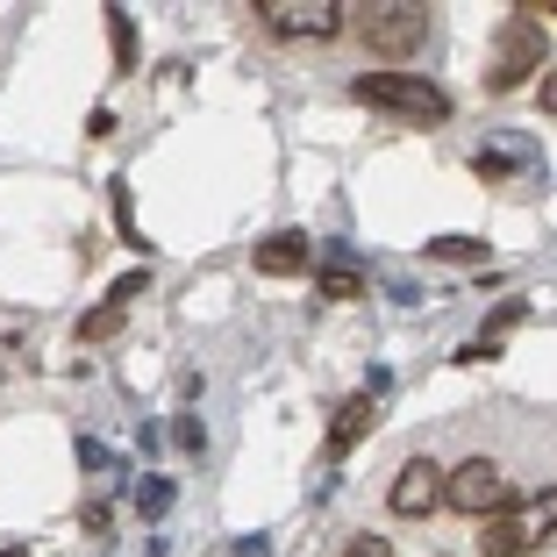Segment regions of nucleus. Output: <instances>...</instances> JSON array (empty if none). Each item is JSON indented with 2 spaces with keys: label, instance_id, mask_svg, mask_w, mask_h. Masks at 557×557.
Returning a JSON list of instances; mask_svg holds the SVG:
<instances>
[{
  "label": "nucleus",
  "instance_id": "nucleus-1",
  "mask_svg": "<svg viewBox=\"0 0 557 557\" xmlns=\"http://www.w3.org/2000/svg\"><path fill=\"white\" fill-rule=\"evenodd\" d=\"M350 94H358L364 108H379V115H400L408 129L450 122V94H443L436 79H422V72H364V79H350Z\"/></svg>",
  "mask_w": 557,
  "mask_h": 557
},
{
  "label": "nucleus",
  "instance_id": "nucleus-2",
  "mask_svg": "<svg viewBox=\"0 0 557 557\" xmlns=\"http://www.w3.org/2000/svg\"><path fill=\"white\" fill-rule=\"evenodd\" d=\"M358 22V44L379 58V72H408V58L429 44V8H400V0H379V8H350Z\"/></svg>",
  "mask_w": 557,
  "mask_h": 557
},
{
  "label": "nucleus",
  "instance_id": "nucleus-3",
  "mask_svg": "<svg viewBox=\"0 0 557 557\" xmlns=\"http://www.w3.org/2000/svg\"><path fill=\"white\" fill-rule=\"evenodd\" d=\"M550 536H557V486L515 500L508 515H493L486 536H479V557H529V550H543Z\"/></svg>",
  "mask_w": 557,
  "mask_h": 557
},
{
  "label": "nucleus",
  "instance_id": "nucleus-4",
  "mask_svg": "<svg viewBox=\"0 0 557 557\" xmlns=\"http://www.w3.org/2000/svg\"><path fill=\"white\" fill-rule=\"evenodd\" d=\"M536 65H543V29H536V15H522V8H515V15L493 29V50H486L479 86H486V94H515V86H522Z\"/></svg>",
  "mask_w": 557,
  "mask_h": 557
},
{
  "label": "nucleus",
  "instance_id": "nucleus-5",
  "mask_svg": "<svg viewBox=\"0 0 557 557\" xmlns=\"http://www.w3.org/2000/svg\"><path fill=\"white\" fill-rule=\"evenodd\" d=\"M443 508L458 515H508L515 508V479L493 458H465L458 472H443Z\"/></svg>",
  "mask_w": 557,
  "mask_h": 557
},
{
  "label": "nucleus",
  "instance_id": "nucleus-6",
  "mask_svg": "<svg viewBox=\"0 0 557 557\" xmlns=\"http://www.w3.org/2000/svg\"><path fill=\"white\" fill-rule=\"evenodd\" d=\"M250 15L264 22L272 36H300V44H322V36H344V8L336 0H258Z\"/></svg>",
  "mask_w": 557,
  "mask_h": 557
},
{
  "label": "nucleus",
  "instance_id": "nucleus-7",
  "mask_svg": "<svg viewBox=\"0 0 557 557\" xmlns=\"http://www.w3.org/2000/svg\"><path fill=\"white\" fill-rule=\"evenodd\" d=\"M386 508H394L400 522H429V515L443 508V465L436 458H408L394 472V486H386Z\"/></svg>",
  "mask_w": 557,
  "mask_h": 557
},
{
  "label": "nucleus",
  "instance_id": "nucleus-8",
  "mask_svg": "<svg viewBox=\"0 0 557 557\" xmlns=\"http://www.w3.org/2000/svg\"><path fill=\"white\" fill-rule=\"evenodd\" d=\"M379 394H386V372H372L358 394L336 408V422H329V443H322L329 458H344V450H358V443H364V429H372V414H379Z\"/></svg>",
  "mask_w": 557,
  "mask_h": 557
},
{
  "label": "nucleus",
  "instance_id": "nucleus-9",
  "mask_svg": "<svg viewBox=\"0 0 557 557\" xmlns=\"http://www.w3.org/2000/svg\"><path fill=\"white\" fill-rule=\"evenodd\" d=\"M250 264H258L264 278H300V272H314V244L300 230H272L258 250H250Z\"/></svg>",
  "mask_w": 557,
  "mask_h": 557
},
{
  "label": "nucleus",
  "instance_id": "nucleus-10",
  "mask_svg": "<svg viewBox=\"0 0 557 557\" xmlns=\"http://www.w3.org/2000/svg\"><path fill=\"white\" fill-rule=\"evenodd\" d=\"M136 294H144V272H129L122 286H108V300H100V308L79 322V344H100V336H115V329H122V308H129Z\"/></svg>",
  "mask_w": 557,
  "mask_h": 557
},
{
  "label": "nucleus",
  "instance_id": "nucleus-11",
  "mask_svg": "<svg viewBox=\"0 0 557 557\" xmlns=\"http://www.w3.org/2000/svg\"><path fill=\"white\" fill-rule=\"evenodd\" d=\"M522 144H529V136H486V150H479V158H472V172H479V180H508L515 164L529 158Z\"/></svg>",
  "mask_w": 557,
  "mask_h": 557
},
{
  "label": "nucleus",
  "instance_id": "nucleus-12",
  "mask_svg": "<svg viewBox=\"0 0 557 557\" xmlns=\"http://www.w3.org/2000/svg\"><path fill=\"white\" fill-rule=\"evenodd\" d=\"M429 258L436 264H479V258H493V244L486 236H429Z\"/></svg>",
  "mask_w": 557,
  "mask_h": 557
},
{
  "label": "nucleus",
  "instance_id": "nucleus-13",
  "mask_svg": "<svg viewBox=\"0 0 557 557\" xmlns=\"http://www.w3.org/2000/svg\"><path fill=\"white\" fill-rule=\"evenodd\" d=\"M108 44H115V72H136V15L129 8H108Z\"/></svg>",
  "mask_w": 557,
  "mask_h": 557
},
{
  "label": "nucleus",
  "instance_id": "nucleus-14",
  "mask_svg": "<svg viewBox=\"0 0 557 557\" xmlns=\"http://www.w3.org/2000/svg\"><path fill=\"white\" fill-rule=\"evenodd\" d=\"M164 508H172V479H164V472H144V479H136V515H144V522H158Z\"/></svg>",
  "mask_w": 557,
  "mask_h": 557
},
{
  "label": "nucleus",
  "instance_id": "nucleus-15",
  "mask_svg": "<svg viewBox=\"0 0 557 557\" xmlns=\"http://www.w3.org/2000/svg\"><path fill=\"white\" fill-rule=\"evenodd\" d=\"M358 264H322V300H358Z\"/></svg>",
  "mask_w": 557,
  "mask_h": 557
},
{
  "label": "nucleus",
  "instance_id": "nucleus-16",
  "mask_svg": "<svg viewBox=\"0 0 557 557\" xmlns=\"http://www.w3.org/2000/svg\"><path fill=\"white\" fill-rule=\"evenodd\" d=\"M108 200H115V230H122V236H129V244H136V250H144V236H136V214H129V186H122V180H115V186H108Z\"/></svg>",
  "mask_w": 557,
  "mask_h": 557
},
{
  "label": "nucleus",
  "instance_id": "nucleus-17",
  "mask_svg": "<svg viewBox=\"0 0 557 557\" xmlns=\"http://www.w3.org/2000/svg\"><path fill=\"white\" fill-rule=\"evenodd\" d=\"M344 557H394V543H386V536H350Z\"/></svg>",
  "mask_w": 557,
  "mask_h": 557
},
{
  "label": "nucleus",
  "instance_id": "nucleus-18",
  "mask_svg": "<svg viewBox=\"0 0 557 557\" xmlns=\"http://www.w3.org/2000/svg\"><path fill=\"white\" fill-rule=\"evenodd\" d=\"M515 322H522V300H508V308H493V314H486L493 336H500V329H515Z\"/></svg>",
  "mask_w": 557,
  "mask_h": 557
},
{
  "label": "nucleus",
  "instance_id": "nucleus-19",
  "mask_svg": "<svg viewBox=\"0 0 557 557\" xmlns=\"http://www.w3.org/2000/svg\"><path fill=\"white\" fill-rule=\"evenodd\" d=\"M79 465H86V472H100V465H108V443H94V436H79Z\"/></svg>",
  "mask_w": 557,
  "mask_h": 557
},
{
  "label": "nucleus",
  "instance_id": "nucleus-20",
  "mask_svg": "<svg viewBox=\"0 0 557 557\" xmlns=\"http://www.w3.org/2000/svg\"><path fill=\"white\" fill-rule=\"evenodd\" d=\"M536 100H543V115H557V72H543V86H536Z\"/></svg>",
  "mask_w": 557,
  "mask_h": 557
},
{
  "label": "nucleus",
  "instance_id": "nucleus-21",
  "mask_svg": "<svg viewBox=\"0 0 557 557\" xmlns=\"http://www.w3.org/2000/svg\"><path fill=\"white\" fill-rule=\"evenodd\" d=\"M0 557H29V550H0Z\"/></svg>",
  "mask_w": 557,
  "mask_h": 557
}]
</instances>
